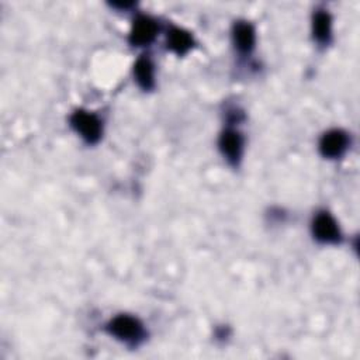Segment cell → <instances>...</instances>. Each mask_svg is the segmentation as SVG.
Listing matches in <instances>:
<instances>
[{
	"label": "cell",
	"mask_w": 360,
	"mask_h": 360,
	"mask_svg": "<svg viewBox=\"0 0 360 360\" xmlns=\"http://www.w3.org/2000/svg\"><path fill=\"white\" fill-rule=\"evenodd\" d=\"M70 124L76 129V132L80 134V136L90 143L97 142L101 136V131H103L101 122L94 114L89 111H83V110L75 111L73 115L70 117Z\"/></svg>",
	"instance_id": "obj_1"
},
{
	"label": "cell",
	"mask_w": 360,
	"mask_h": 360,
	"mask_svg": "<svg viewBox=\"0 0 360 360\" xmlns=\"http://www.w3.org/2000/svg\"><path fill=\"white\" fill-rule=\"evenodd\" d=\"M108 330L120 340L136 342L143 335L142 323L129 315H118L108 323Z\"/></svg>",
	"instance_id": "obj_2"
},
{
	"label": "cell",
	"mask_w": 360,
	"mask_h": 360,
	"mask_svg": "<svg viewBox=\"0 0 360 360\" xmlns=\"http://www.w3.org/2000/svg\"><path fill=\"white\" fill-rule=\"evenodd\" d=\"M312 232L314 236L319 242L325 243H335L340 239V232L338 228L336 221L328 212H319L312 222Z\"/></svg>",
	"instance_id": "obj_3"
},
{
	"label": "cell",
	"mask_w": 360,
	"mask_h": 360,
	"mask_svg": "<svg viewBox=\"0 0 360 360\" xmlns=\"http://www.w3.org/2000/svg\"><path fill=\"white\" fill-rule=\"evenodd\" d=\"M158 34V24L155 20H152L150 17L146 15H141L138 17L132 27H131V32H129V42L132 45H148L149 42L153 41V38Z\"/></svg>",
	"instance_id": "obj_4"
},
{
	"label": "cell",
	"mask_w": 360,
	"mask_h": 360,
	"mask_svg": "<svg viewBox=\"0 0 360 360\" xmlns=\"http://www.w3.org/2000/svg\"><path fill=\"white\" fill-rule=\"evenodd\" d=\"M349 139L346 132L340 129H330L322 135L319 141V150L325 158H339L347 148Z\"/></svg>",
	"instance_id": "obj_5"
},
{
	"label": "cell",
	"mask_w": 360,
	"mask_h": 360,
	"mask_svg": "<svg viewBox=\"0 0 360 360\" xmlns=\"http://www.w3.org/2000/svg\"><path fill=\"white\" fill-rule=\"evenodd\" d=\"M219 149L229 162L236 163L240 159L243 149V141L240 134L233 129L224 131L219 136Z\"/></svg>",
	"instance_id": "obj_6"
},
{
	"label": "cell",
	"mask_w": 360,
	"mask_h": 360,
	"mask_svg": "<svg viewBox=\"0 0 360 360\" xmlns=\"http://www.w3.org/2000/svg\"><path fill=\"white\" fill-rule=\"evenodd\" d=\"M233 41L240 52L252 51L255 45V30L249 22L240 21L233 27Z\"/></svg>",
	"instance_id": "obj_7"
},
{
	"label": "cell",
	"mask_w": 360,
	"mask_h": 360,
	"mask_svg": "<svg viewBox=\"0 0 360 360\" xmlns=\"http://www.w3.org/2000/svg\"><path fill=\"white\" fill-rule=\"evenodd\" d=\"M193 45L191 35L177 27H173L167 34V46L179 55L186 53Z\"/></svg>",
	"instance_id": "obj_8"
},
{
	"label": "cell",
	"mask_w": 360,
	"mask_h": 360,
	"mask_svg": "<svg viewBox=\"0 0 360 360\" xmlns=\"http://www.w3.org/2000/svg\"><path fill=\"white\" fill-rule=\"evenodd\" d=\"M330 30H332V20L329 13L323 10L316 11L312 20V31L316 41L322 44L328 42L330 38Z\"/></svg>",
	"instance_id": "obj_9"
},
{
	"label": "cell",
	"mask_w": 360,
	"mask_h": 360,
	"mask_svg": "<svg viewBox=\"0 0 360 360\" xmlns=\"http://www.w3.org/2000/svg\"><path fill=\"white\" fill-rule=\"evenodd\" d=\"M134 75L138 84L143 89H150L153 86V65L149 58L142 56L134 65Z\"/></svg>",
	"instance_id": "obj_10"
}]
</instances>
